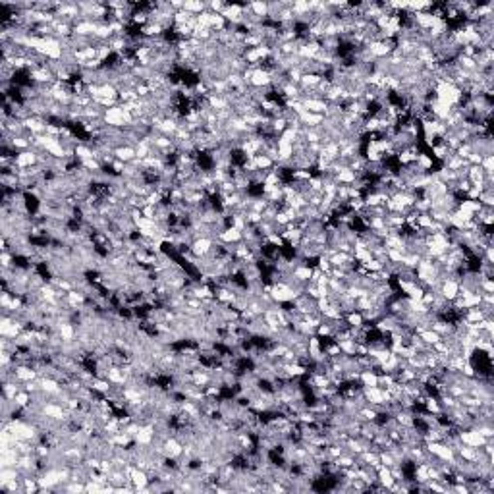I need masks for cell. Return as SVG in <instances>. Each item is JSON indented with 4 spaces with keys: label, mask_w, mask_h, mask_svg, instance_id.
I'll list each match as a JSON object with an SVG mask.
<instances>
[{
    "label": "cell",
    "mask_w": 494,
    "mask_h": 494,
    "mask_svg": "<svg viewBox=\"0 0 494 494\" xmlns=\"http://www.w3.org/2000/svg\"><path fill=\"white\" fill-rule=\"evenodd\" d=\"M114 157H116L118 160H122V162H131L133 159H137V153H135V147H131V145H122V147H118L116 151H114Z\"/></svg>",
    "instance_id": "6da1fadb"
}]
</instances>
